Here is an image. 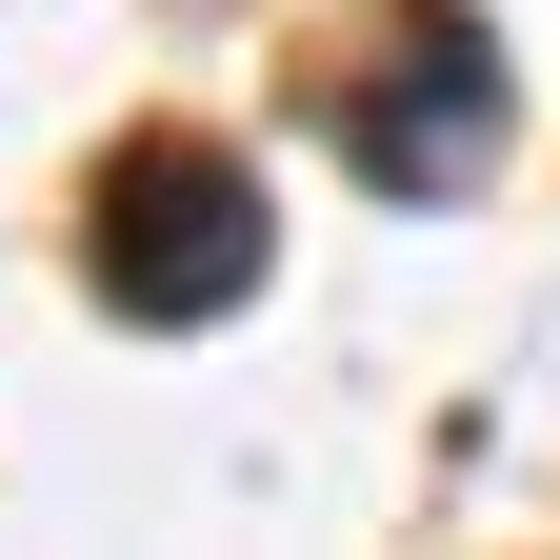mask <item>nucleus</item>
I'll list each match as a JSON object with an SVG mask.
<instances>
[{"label":"nucleus","mask_w":560,"mask_h":560,"mask_svg":"<svg viewBox=\"0 0 560 560\" xmlns=\"http://www.w3.org/2000/svg\"><path fill=\"white\" fill-rule=\"evenodd\" d=\"M81 280L120 320H221V301H260V180L221 161V140H120L101 161V200H81Z\"/></svg>","instance_id":"nucleus-1"},{"label":"nucleus","mask_w":560,"mask_h":560,"mask_svg":"<svg viewBox=\"0 0 560 560\" xmlns=\"http://www.w3.org/2000/svg\"><path fill=\"white\" fill-rule=\"evenodd\" d=\"M400 60H420V81L361 101V161H381V180H460V161H480V120H501V60H480V21H420Z\"/></svg>","instance_id":"nucleus-2"}]
</instances>
